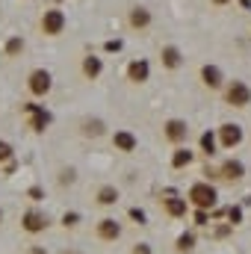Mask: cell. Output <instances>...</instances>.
Instances as JSON below:
<instances>
[{
    "label": "cell",
    "instance_id": "1",
    "mask_svg": "<svg viewBox=\"0 0 251 254\" xmlns=\"http://www.w3.org/2000/svg\"><path fill=\"white\" fill-rule=\"evenodd\" d=\"M225 101H228V107L243 110V107H249L251 104V89L243 83V80H234V83L225 89Z\"/></svg>",
    "mask_w": 251,
    "mask_h": 254
},
{
    "label": "cell",
    "instance_id": "2",
    "mask_svg": "<svg viewBox=\"0 0 251 254\" xmlns=\"http://www.w3.org/2000/svg\"><path fill=\"white\" fill-rule=\"evenodd\" d=\"M39 27H42L45 36H60V33L65 30V12L63 9H45Z\"/></svg>",
    "mask_w": 251,
    "mask_h": 254
},
{
    "label": "cell",
    "instance_id": "3",
    "mask_svg": "<svg viewBox=\"0 0 251 254\" xmlns=\"http://www.w3.org/2000/svg\"><path fill=\"white\" fill-rule=\"evenodd\" d=\"M216 187H210V184H195L192 190H189V201L198 207V210H207V207H213L216 204Z\"/></svg>",
    "mask_w": 251,
    "mask_h": 254
},
{
    "label": "cell",
    "instance_id": "4",
    "mask_svg": "<svg viewBox=\"0 0 251 254\" xmlns=\"http://www.w3.org/2000/svg\"><path fill=\"white\" fill-rule=\"evenodd\" d=\"M27 86H30V92H33L36 98H45V95L51 92V86H54V80H51V71H45V68H36V71H30V80H27Z\"/></svg>",
    "mask_w": 251,
    "mask_h": 254
},
{
    "label": "cell",
    "instance_id": "5",
    "mask_svg": "<svg viewBox=\"0 0 251 254\" xmlns=\"http://www.w3.org/2000/svg\"><path fill=\"white\" fill-rule=\"evenodd\" d=\"M163 133H166V139H169V142L181 145V142L189 136V127H187V122H181V119H172V122H166Z\"/></svg>",
    "mask_w": 251,
    "mask_h": 254
},
{
    "label": "cell",
    "instance_id": "6",
    "mask_svg": "<svg viewBox=\"0 0 251 254\" xmlns=\"http://www.w3.org/2000/svg\"><path fill=\"white\" fill-rule=\"evenodd\" d=\"M24 231H30V234H42L45 228H48V216L45 213H39V210H30V213H24Z\"/></svg>",
    "mask_w": 251,
    "mask_h": 254
},
{
    "label": "cell",
    "instance_id": "7",
    "mask_svg": "<svg viewBox=\"0 0 251 254\" xmlns=\"http://www.w3.org/2000/svg\"><path fill=\"white\" fill-rule=\"evenodd\" d=\"M98 237H101L104 243H116V240L122 237V225H119L116 219H101V222H98Z\"/></svg>",
    "mask_w": 251,
    "mask_h": 254
},
{
    "label": "cell",
    "instance_id": "8",
    "mask_svg": "<svg viewBox=\"0 0 251 254\" xmlns=\"http://www.w3.org/2000/svg\"><path fill=\"white\" fill-rule=\"evenodd\" d=\"M219 139L225 148H237L243 142V127L240 125H222L219 127Z\"/></svg>",
    "mask_w": 251,
    "mask_h": 254
},
{
    "label": "cell",
    "instance_id": "9",
    "mask_svg": "<svg viewBox=\"0 0 251 254\" xmlns=\"http://www.w3.org/2000/svg\"><path fill=\"white\" fill-rule=\"evenodd\" d=\"M148 74H151V68H148L145 60H133V63L127 65V80H133V83H145Z\"/></svg>",
    "mask_w": 251,
    "mask_h": 254
},
{
    "label": "cell",
    "instance_id": "10",
    "mask_svg": "<svg viewBox=\"0 0 251 254\" xmlns=\"http://www.w3.org/2000/svg\"><path fill=\"white\" fill-rule=\"evenodd\" d=\"M160 60H163L166 68H172V71H175V68H181V65H184V54H181L175 45H166V48L160 51Z\"/></svg>",
    "mask_w": 251,
    "mask_h": 254
},
{
    "label": "cell",
    "instance_id": "11",
    "mask_svg": "<svg viewBox=\"0 0 251 254\" xmlns=\"http://www.w3.org/2000/svg\"><path fill=\"white\" fill-rule=\"evenodd\" d=\"M127 21H130V27H136V30H145V27L151 24V12H148L145 6H133Z\"/></svg>",
    "mask_w": 251,
    "mask_h": 254
},
{
    "label": "cell",
    "instance_id": "12",
    "mask_svg": "<svg viewBox=\"0 0 251 254\" xmlns=\"http://www.w3.org/2000/svg\"><path fill=\"white\" fill-rule=\"evenodd\" d=\"M201 83H204L207 89H219V86H222V71H219L216 65H204V68H201Z\"/></svg>",
    "mask_w": 251,
    "mask_h": 254
},
{
    "label": "cell",
    "instance_id": "13",
    "mask_svg": "<svg viewBox=\"0 0 251 254\" xmlns=\"http://www.w3.org/2000/svg\"><path fill=\"white\" fill-rule=\"evenodd\" d=\"M243 175H246V166L240 160H228L222 166V172H219V178H225V181H240Z\"/></svg>",
    "mask_w": 251,
    "mask_h": 254
},
{
    "label": "cell",
    "instance_id": "14",
    "mask_svg": "<svg viewBox=\"0 0 251 254\" xmlns=\"http://www.w3.org/2000/svg\"><path fill=\"white\" fill-rule=\"evenodd\" d=\"M113 145H116L119 151L130 154V151H136V136H133V133H127V130H119V133L113 136Z\"/></svg>",
    "mask_w": 251,
    "mask_h": 254
},
{
    "label": "cell",
    "instance_id": "15",
    "mask_svg": "<svg viewBox=\"0 0 251 254\" xmlns=\"http://www.w3.org/2000/svg\"><path fill=\"white\" fill-rule=\"evenodd\" d=\"M101 71H104V65H101V60H98V57H86V60H83V74H86L89 80H95Z\"/></svg>",
    "mask_w": 251,
    "mask_h": 254
},
{
    "label": "cell",
    "instance_id": "16",
    "mask_svg": "<svg viewBox=\"0 0 251 254\" xmlns=\"http://www.w3.org/2000/svg\"><path fill=\"white\" fill-rule=\"evenodd\" d=\"M27 110L33 113V130H39V133H42V130L48 127V122H51V116H48L45 110H39V107H27Z\"/></svg>",
    "mask_w": 251,
    "mask_h": 254
},
{
    "label": "cell",
    "instance_id": "17",
    "mask_svg": "<svg viewBox=\"0 0 251 254\" xmlns=\"http://www.w3.org/2000/svg\"><path fill=\"white\" fill-rule=\"evenodd\" d=\"M166 213L175 216V219L184 216V213H187V198H169V201H166Z\"/></svg>",
    "mask_w": 251,
    "mask_h": 254
},
{
    "label": "cell",
    "instance_id": "18",
    "mask_svg": "<svg viewBox=\"0 0 251 254\" xmlns=\"http://www.w3.org/2000/svg\"><path fill=\"white\" fill-rule=\"evenodd\" d=\"M116 201H119V190H116V187H101V190H98V204L110 207V204H116Z\"/></svg>",
    "mask_w": 251,
    "mask_h": 254
},
{
    "label": "cell",
    "instance_id": "19",
    "mask_svg": "<svg viewBox=\"0 0 251 254\" xmlns=\"http://www.w3.org/2000/svg\"><path fill=\"white\" fill-rule=\"evenodd\" d=\"M189 163H192V151H187V148L175 151V157H172V166H175V169H184Z\"/></svg>",
    "mask_w": 251,
    "mask_h": 254
},
{
    "label": "cell",
    "instance_id": "20",
    "mask_svg": "<svg viewBox=\"0 0 251 254\" xmlns=\"http://www.w3.org/2000/svg\"><path fill=\"white\" fill-rule=\"evenodd\" d=\"M83 133H86V136H101V133H104V122L86 119V122H83Z\"/></svg>",
    "mask_w": 251,
    "mask_h": 254
},
{
    "label": "cell",
    "instance_id": "21",
    "mask_svg": "<svg viewBox=\"0 0 251 254\" xmlns=\"http://www.w3.org/2000/svg\"><path fill=\"white\" fill-rule=\"evenodd\" d=\"M24 51V39L21 36H12L9 42H6V57H18Z\"/></svg>",
    "mask_w": 251,
    "mask_h": 254
},
{
    "label": "cell",
    "instance_id": "22",
    "mask_svg": "<svg viewBox=\"0 0 251 254\" xmlns=\"http://www.w3.org/2000/svg\"><path fill=\"white\" fill-rule=\"evenodd\" d=\"M201 148H204L207 157H213V154H216V136H213V133H204V136H201Z\"/></svg>",
    "mask_w": 251,
    "mask_h": 254
},
{
    "label": "cell",
    "instance_id": "23",
    "mask_svg": "<svg viewBox=\"0 0 251 254\" xmlns=\"http://www.w3.org/2000/svg\"><path fill=\"white\" fill-rule=\"evenodd\" d=\"M192 246H195V237L192 234H181L178 237V252H192Z\"/></svg>",
    "mask_w": 251,
    "mask_h": 254
},
{
    "label": "cell",
    "instance_id": "24",
    "mask_svg": "<svg viewBox=\"0 0 251 254\" xmlns=\"http://www.w3.org/2000/svg\"><path fill=\"white\" fill-rule=\"evenodd\" d=\"M6 160H12V145L0 139V163H6Z\"/></svg>",
    "mask_w": 251,
    "mask_h": 254
},
{
    "label": "cell",
    "instance_id": "25",
    "mask_svg": "<svg viewBox=\"0 0 251 254\" xmlns=\"http://www.w3.org/2000/svg\"><path fill=\"white\" fill-rule=\"evenodd\" d=\"M130 219H133L136 225H145V210H139V207H130Z\"/></svg>",
    "mask_w": 251,
    "mask_h": 254
},
{
    "label": "cell",
    "instance_id": "26",
    "mask_svg": "<svg viewBox=\"0 0 251 254\" xmlns=\"http://www.w3.org/2000/svg\"><path fill=\"white\" fill-rule=\"evenodd\" d=\"M77 222H80V216H77V213H65V216H63V225H65V228H74Z\"/></svg>",
    "mask_w": 251,
    "mask_h": 254
},
{
    "label": "cell",
    "instance_id": "27",
    "mask_svg": "<svg viewBox=\"0 0 251 254\" xmlns=\"http://www.w3.org/2000/svg\"><path fill=\"white\" fill-rule=\"evenodd\" d=\"M228 219H231L234 225H237V222H243V210H240V207H231V210H228Z\"/></svg>",
    "mask_w": 251,
    "mask_h": 254
},
{
    "label": "cell",
    "instance_id": "28",
    "mask_svg": "<svg viewBox=\"0 0 251 254\" xmlns=\"http://www.w3.org/2000/svg\"><path fill=\"white\" fill-rule=\"evenodd\" d=\"M195 222H198V225H207V213H204V210H198V213H195Z\"/></svg>",
    "mask_w": 251,
    "mask_h": 254
},
{
    "label": "cell",
    "instance_id": "29",
    "mask_svg": "<svg viewBox=\"0 0 251 254\" xmlns=\"http://www.w3.org/2000/svg\"><path fill=\"white\" fill-rule=\"evenodd\" d=\"M133 254H151V249H148V246H145V243H139V246H136V249H133Z\"/></svg>",
    "mask_w": 251,
    "mask_h": 254
},
{
    "label": "cell",
    "instance_id": "30",
    "mask_svg": "<svg viewBox=\"0 0 251 254\" xmlns=\"http://www.w3.org/2000/svg\"><path fill=\"white\" fill-rule=\"evenodd\" d=\"M30 198H33V201H42V190H39V187H33V190H30Z\"/></svg>",
    "mask_w": 251,
    "mask_h": 254
},
{
    "label": "cell",
    "instance_id": "31",
    "mask_svg": "<svg viewBox=\"0 0 251 254\" xmlns=\"http://www.w3.org/2000/svg\"><path fill=\"white\" fill-rule=\"evenodd\" d=\"M71 181H74V172H71V169H68V172H63V184H71Z\"/></svg>",
    "mask_w": 251,
    "mask_h": 254
},
{
    "label": "cell",
    "instance_id": "32",
    "mask_svg": "<svg viewBox=\"0 0 251 254\" xmlns=\"http://www.w3.org/2000/svg\"><path fill=\"white\" fill-rule=\"evenodd\" d=\"M119 48H122V42H119V39H116V42H107V51H119Z\"/></svg>",
    "mask_w": 251,
    "mask_h": 254
},
{
    "label": "cell",
    "instance_id": "33",
    "mask_svg": "<svg viewBox=\"0 0 251 254\" xmlns=\"http://www.w3.org/2000/svg\"><path fill=\"white\" fill-rule=\"evenodd\" d=\"M30 254H48V252H45V249H39V246H33V249H30Z\"/></svg>",
    "mask_w": 251,
    "mask_h": 254
},
{
    "label": "cell",
    "instance_id": "34",
    "mask_svg": "<svg viewBox=\"0 0 251 254\" xmlns=\"http://www.w3.org/2000/svg\"><path fill=\"white\" fill-rule=\"evenodd\" d=\"M213 3H216V6H222V3H228V0H213Z\"/></svg>",
    "mask_w": 251,
    "mask_h": 254
},
{
    "label": "cell",
    "instance_id": "35",
    "mask_svg": "<svg viewBox=\"0 0 251 254\" xmlns=\"http://www.w3.org/2000/svg\"><path fill=\"white\" fill-rule=\"evenodd\" d=\"M0 219H3V210H0Z\"/></svg>",
    "mask_w": 251,
    "mask_h": 254
},
{
    "label": "cell",
    "instance_id": "36",
    "mask_svg": "<svg viewBox=\"0 0 251 254\" xmlns=\"http://www.w3.org/2000/svg\"><path fill=\"white\" fill-rule=\"evenodd\" d=\"M65 254H71V252H65Z\"/></svg>",
    "mask_w": 251,
    "mask_h": 254
}]
</instances>
